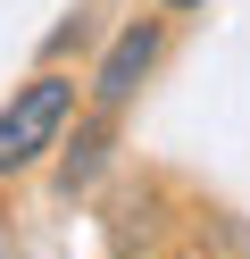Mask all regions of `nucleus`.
<instances>
[{"label": "nucleus", "instance_id": "3", "mask_svg": "<svg viewBox=\"0 0 250 259\" xmlns=\"http://www.w3.org/2000/svg\"><path fill=\"white\" fill-rule=\"evenodd\" d=\"M167 9H200V0H167Z\"/></svg>", "mask_w": 250, "mask_h": 259}, {"label": "nucleus", "instance_id": "2", "mask_svg": "<svg viewBox=\"0 0 250 259\" xmlns=\"http://www.w3.org/2000/svg\"><path fill=\"white\" fill-rule=\"evenodd\" d=\"M150 59H159V25H125V34H117V51L100 59V75H92V101L117 109V101L150 75Z\"/></svg>", "mask_w": 250, "mask_h": 259}, {"label": "nucleus", "instance_id": "1", "mask_svg": "<svg viewBox=\"0 0 250 259\" xmlns=\"http://www.w3.org/2000/svg\"><path fill=\"white\" fill-rule=\"evenodd\" d=\"M67 109H75V84H67V75H33V84L0 109V176L25 167V159H42L50 134L67 125Z\"/></svg>", "mask_w": 250, "mask_h": 259}]
</instances>
